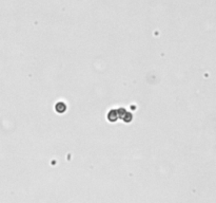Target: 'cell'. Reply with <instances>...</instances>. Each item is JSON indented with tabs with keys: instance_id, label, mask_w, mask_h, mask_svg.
I'll list each match as a JSON object with an SVG mask.
<instances>
[{
	"instance_id": "obj_1",
	"label": "cell",
	"mask_w": 216,
	"mask_h": 203,
	"mask_svg": "<svg viewBox=\"0 0 216 203\" xmlns=\"http://www.w3.org/2000/svg\"><path fill=\"white\" fill-rule=\"evenodd\" d=\"M118 119H119L118 110H117V109H112V110H110V112L108 113V120H109V121L114 123V122H116Z\"/></svg>"
},
{
	"instance_id": "obj_2",
	"label": "cell",
	"mask_w": 216,
	"mask_h": 203,
	"mask_svg": "<svg viewBox=\"0 0 216 203\" xmlns=\"http://www.w3.org/2000/svg\"><path fill=\"white\" fill-rule=\"evenodd\" d=\"M55 109H56V111H57L58 113H63V112L66 110V105L63 103V102H59V103L56 104Z\"/></svg>"
},
{
	"instance_id": "obj_3",
	"label": "cell",
	"mask_w": 216,
	"mask_h": 203,
	"mask_svg": "<svg viewBox=\"0 0 216 203\" xmlns=\"http://www.w3.org/2000/svg\"><path fill=\"white\" fill-rule=\"evenodd\" d=\"M118 110V116H119V119H121V120H124V116L127 114V110L124 108H119V109H117Z\"/></svg>"
},
{
	"instance_id": "obj_4",
	"label": "cell",
	"mask_w": 216,
	"mask_h": 203,
	"mask_svg": "<svg viewBox=\"0 0 216 203\" xmlns=\"http://www.w3.org/2000/svg\"><path fill=\"white\" fill-rule=\"evenodd\" d=\"M132 119H133L132 113H130V112H127V114L124 117V121L126 122V123H130L131 121H132Z\"/></svg>"
}]
</instances>
